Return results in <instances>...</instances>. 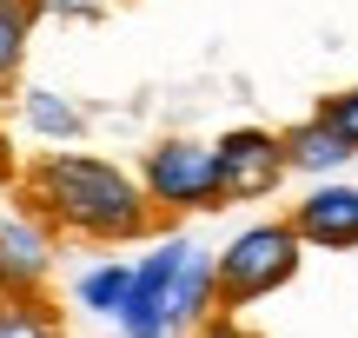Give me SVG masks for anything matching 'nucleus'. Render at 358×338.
Returning <instances> with one entry per match:
<instances>
[{
	"label": "nucleus",
	"instance_id": "nucleus-1",
	"mask_svg": "<svg viewBox=\"0 0 358 338\" xmlns=\"http://www.w3.org/2000/svg\"><path fill=\"white\" fill-rule=\"evenodd\" d=\"M13 199L80 246H133V239H153L166 226V212L153 206L140 172H127L120 159H100V153H66V146L27 159L13 179Z\"/></svg>",
	"mask_w": 358,
	"mask_h": 338
},
{
	"label": "nucleus",
	"instance_id": "nucleus-2",
	"mask_svg": "<svg viewBox=\"0 0 358 338\" xmlns=\"http://www.w3.org/2000/svg\"><path fill=\"white\" fill-rule=\"evenodd\" d=\"M219 265V305L226 312H252L259 299H272V292H285L299 279V265H306V233H299L292 219H259L245 226V233H232L226 246L213 252Z\"/></svg>",
	"mask_w": 358,
	"mask_h": 338
},
{
	"label": "nucleus",
	"instance_id": "nucleus-3",
	"mask_svg": "<svg viewBox=\"0 0 358 338\" xmlns=\"http://www.w3.org/2000/svg\"><path fill=\"white\" fill-rule=\"evenodd\" d=\"M146 193L166 219H186V212H219L226 193H219V153L199 140H159L140 166Z\"/></svg>",
	"mask_w": 358,
	"mask_h": 338
},
{
	"label": "nucleus",
	"instance_id": "nucleus-4",
	"mask_svg": "<svg viewBox=\"0 0 358 338\" xmlns=\"http://www.w3.org/2000/svg\"><path fill=\"white\" fill-rule=\"evenodd\" d=\"M219 153V193H226V206H259V199H272L285 186V172H292V159H285V140L266 126H232L213 140Z\"/></svg>",
	"mask_w": 358,
	"mask_h": 338
},
{
	"label": "nucleus",
	"instance_id": "nucleus-5",
	"mask_svg": "<svg viewBox=\"0 0 358 338\" xmlns=\"http://www.w3.org/2000/svg\"><path fill=\"white\" fill-rule=\"evenodd\" d=\"M186 259H192V239L186 233H159L153 246H146V259H133V299H127V312L113 318L127 338H166L173 332L166 292H173V279H179Z\"/></svg>",
	"mask_w": 358,
	"mask_h": 338
},
{
	"label": "nucleus",
	"instance_id": "nucleus-6",
	"mask_svg": "<svg viewBox=\"0 0 358 338\" xmlns=\"http://www.w3.org/2000/svg\"><path fill=\"white\" fill-rule=\"evenodd\" d=\"M53 259H60V233L20 199L0 206V292H47Z\"/></svg>",
	"mask_w": 358,
	"mask_h": 338
},
{
	"label": "nucleus",
	"instance_id": "nucleus-7",
	"mask_svg": "<svg viewBox=\"0 0 358 338\" xmlns=\"http://www.w3.org/2000/svg\"><path fill=\"white\" fill-rule=\"evenodd\" d=\"M292 226L306 233V246L319 252H358V186L325 179L292 206Z\"/></svg>",
	"mask_w": 358,
	"mask_h": 338
},
{
	"label": "nucleus",
	"instance_id": "nucleus-8",
	"mask_svg": "<svg viewBox=\"0 0 358 338\" xmlns=\"http://www.w3.org/2000/svg\"><path fill=\"white\" fill-rule=\"evenodd\" d=\"M279 140H285V159H292V172H319V179H325V172H338V166L358 153V146H352V140H345V133H338L325 113L292 119Z\"/></svg>",
	"mask_w": 358,
	"mask_h": 338
},
{
	"label": "nucleus",
	"instance_id": "nucleus-9",
	"mask_svg": "<svg viewBox=\"0 0 358 338\" xmlns=\"http://www.w3.org/2000/svg\"><path fill=\"white\" fill-rule=\"evenodd\" d=\"M166 312H173V332H192L199 318L219 312V265H213V252L192 246V259L179 265V279L166 292Z\"/></svg>",
	"mask_w": 358,
	"mask_h": 338
},
{
	"label": "nucleus",
	"instance_id": "nucleus-10",
	"mask_svg": "<svg viewBox=\"0 0 358 338\" xmlns=\"http://www.w3.org/2000/svg\"><path fill=\"white\" fill-rule=\"evenodd\" d=\"M0 338H66L53 292H0Z\"/></svg>",
	"mask_w": 358,
	"mask_h": 338
},
{
	"label": "nucleus",
	"instance_id": "nucleus-11",
	"mask_svg": "<svg viewBox=\"0 0 358 338\" xmlns=\"http://www.w3.org/2000/svg\"><path fill=\"white\" fill-rule=\"evenodd\" d=\"M20 126L34 133V140H47V146H73L80 133H87V113H80L73 100H60V93H20Z\"/></svg>",
	"mask_w": 358,
	"mask_h": 338
},
{
	"label": "nucleus",
	"instance_id": "nucleus-12",
	"mask_svg": "<svg viewBox=\"0 0 358 338\" xmlns=\"http://www.w3.org/2000/svg\"><path fill=\"white\" fill-rule=\"evenodd\" d=\"M73 299L87 305V312H100V318H120L127 299H133V259H100L93 272H80Z\"/></svg>",
	"mask_w": 358,
	"mask_h": 338
},
{
	"label": "nucleus",
	"instance_id": "nucleus-13",
	"mask_svg": "<svg viewBox=\"0 0 358 338\" xmlns=\"http://www.w3.org/2000/svg\"><path fill=\"white\" fill-rule=\"evenodd\" d=\"M34 20H40L34 0H0V93L20 87L27 47H34Z\"/></svg>",
	"mask_w": 358,
	"mask_h": 338
},
{
	"label": "nucleus",
	"instance_id": "nucleus-14",
	"mask_svg": "<svg viewBox=\"0 0 358 338\" xmlns=\"http://www.w3.org/2000/svg\"><path fill=\"white\" fill-rule=\"evenodd\" d=\"M34 7H40V20H100L120 0H34Z\"/></svg>",
	"mask_w": 358,
	"mask_h": 338
},
{
	"label": "nucleus",
	"instance_id": "nucleus-15",
	"mask_svg": "<svg viewBox=\"0 0 358 338\" xmlns=\"http://www.w3.org/2000/svg\"><path fill=\"white\" fill-rule=\"evenodd\" d=\"M319 113H325V119H332V126H338V133H345V140L358 146V87H345V93H332V100H325Z\"/></svg>",
	"mask_w": 358,
	"mask_h": 338
},
{
	"label": "nucleus",
	"instance_id": "nucleus-16",
	"mask_svg": "<svg viewBox=\"0 0 358 338\" xmlns=\"http://www.w3.org/2000/svg\"><path fill=\"white\" fill-rule=\"evenodd\" d=\"M192 338H259V332L245 325L239 312H226V305H219L213 318H199V325H192Z\"/></svg>",
	"mask_w": 358,
	"mask_h": 338
},
{
	"label": "nucleus",
	"instance_id": "nucleus-17",
	"mask_svg": "<svg viewBox=\"0 0 358 338\" xmlns=\"http://www.w3.org/2000/svg\"><path fill=\"white\" fill-rule=\"evenodd\" d=\"M13 179H20V153L7 146V126H0V193H13Z\"/></svg>",
	"mask_w": 358,
	"mask_h": 338
}]
</instances>
